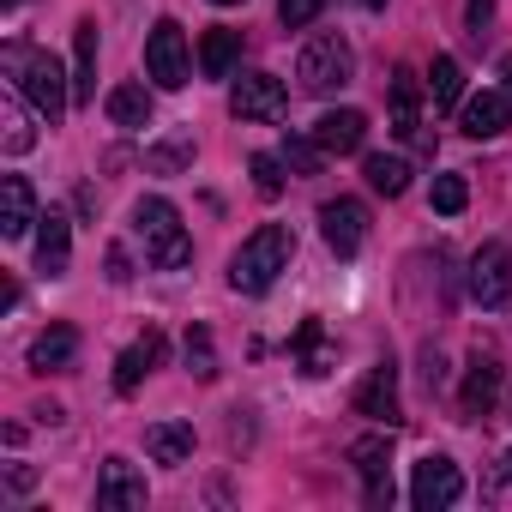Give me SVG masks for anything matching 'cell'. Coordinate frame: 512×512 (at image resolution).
<instances>
[{"instance_id":"15","label":"cell","mask_w":512,"mask_h":512,"mask_svg":"<svg viewBox=\"0 0 512 512\" xmlns=\"http://www.w3.org/2000/svg\"><path fill=\"white\" fill-rule=\"evenodd\" d=\"M386 97H392V133L410 139V145H428V133H422V85H416L410 67L392 73V91Z\"/></svg>"},{"instance_id":"9","label":"cell","mask_w":512,"mask_h":512,"mask_svg":"<svg viewBox=\"0 0 512 512\" xmlns=\"http://www.w3.org/2000/svg\"><path fill=\"white\" fill-rule=\"evenodd\" d=\"M470 296H476L482 308L512 302V253H506L500 241H482V247H476V260H470Z\"/></svg>"},{"instance_id":"13","label":"cell","mask_w":512,"mask_h":512,"mask_svg":"<svg viewBox=\"0 0 512 512\" xmlns=\"http://www.w3.org/2000/svg\"><path fill=\"white\" fill-rule=\"evenodd\" d=\"M31 115H37V103H31V97L7 79V91H0V145H7V157H25V151L37 145Z\"/></svg>"},{"instance_id":"30","label":"cell","mask_w":512,"mask_h":512,"mask_svg":"<svg viewBox=\"0 0 512 512\" xmlns=\"http://www.w3.org/2000/svg\"><path fill=\"white\" fill-rule=\"evenodd\" d=\"M296 350H302L308 374H332V350H326V338H320V320H308V326L296 332Z\"/></svg>"},{"instance_id":"3","label":"cell","mask_w":512,"mask_h":512,"mask_svg":"<svg viewBox=\"0 0 512 512\" xmlns=\"http://www.w3.org/2000/svg\"><path fill=\"white\" fill-rule=\"evenodd\" d=\"M133 235H139L145 260L157 272H181L193 260V235H187V223H181V211L169 199H139L133 205Z\"/></svg>"},{"instance_id":"6","label":"cell","mask_w":512,"mask_h":512,"mask_svg":"<svg viewBox=\"0 0 512 512\" xmlns=\"http://www.w3.org/2000/svg\"><path fill=\"white\" fill-rule=\"evenodd\" d=\"M410 500H416V512H446V506H458V500H464L458 464H452L446 452H428V458L410 470Z\"/></svg>"},{"instance_id":"14","label":"cell","mask_w":512,"mask_h":512,"mask_svg":"<svg viewBox=\"0 0 512 512\" xmlns=\"http://www.w3.org/2000/svg\"><path fill=\"white\" fill-rule=\"evenodd\" d=\"M37 217H43V211H37L31 181H25V175H0V235H7V241H25Z\"/></svg>"},{"instance_id":"37","label":"cell","mask_w":512,"mask_h":512,"mask_svg":"<svg viewBox=\"0 0 512 512\" xmlns=\"http://www.w3.org/2000/svg\"><path fill=\"white\" fill-rule=\"evenodd\" d=\"M500 91H506V97H512V49H506V55H500Z\"/></svg>"},{"instance_id":"16","label":"cell","mask_w":512,"mask_h":512,"mask_svg":"<svg viewBox=\"0 0 512 512\" xmlns=\"http://www.w3.org/2000/svg\"><path fill=\"white\" fill-rule=\"evenodd\" d=\"M506 121H512V97L506 91H476L470 103H458V127L470 139H500Z\"/></svg>"},{"instance_id":"20","label":"cell","mask_w":512,"mask_h":512,"mask_svg":"<svg viewBox=\"0 0 512 512\" xmlns=\"http://www.w3.org/2000/svg\"><path fill=\"white\" fill-rule=\"evenodd\" d=\"M494 398H500V362H494V356H476V362H470V374H464L458 410H464V416H488V410H494Z\"/></svg>"},{"instance_id":"21","label":"cell","mask_w":512,"mask_h":512,"mask_svg":"<svg viewBox=\"0 0 512 512\" xmlns=\"http://www.w3.org/2000/svg\"><path fill=\"white\" fill-rule=\"evenodd\" d=\"M157 362H163V332H145L133 350H121V362H115V392H139V380H145Z\"/></svg>"},{"instance_id":"18","label":"cell","mask_w":512,"mask_h":512,"mask_svg":"<svg viewBox=\"0 0 512 512\" xmlns=\"http://www.w3.org/2000/svg\"><path fill=\"white\" fill-rule=\"evenodd\" d=\"M37 266L49 278H67V266H73V223L61 211H43L37 217Z\"/></svg>"},{"instance_id":"11","label":"cell","mask_w":512,"mask_h":512,"mask_svg":"<svg viewBox=\"0 0 512 512\" xmlns=\"http://www.w3.org/2000/svg\"><path fill=\"white\" fill-rule=\"evenodd\" d=\"M356 416H374V422H398L404 410H398V368L392 362H374L368 374H362V386H356Z\"/></svg>"},{"instance_id":"36","label":"cell","mask_w":512,"mask_h":512,"mask_svg":"<svg viewBox=\"0 0 512 512\" xmlns=\"http://www.w3.org/2000/svg\"><path fill=\"white\" fill-rule=\"evenodd\" d=\"M109 278H115V284H127V278H133V272H127V253H121V247H109Z\"/></svg>"},{"instance_id":"40","label":"cell","mask_w":512,"mask_h":512,"mask_svg":"<svg viewBox=\"0 0 512 512\" xmlns=\"http://www.w3.org/2000/svg\"><path fill=\"white\" fill-rule=\"evenodd\" d=\"M211 7H241V0H211Z\"/></svg>"},{"instance_id":"31","label":"cell","mask_w":512,"mask_h":512,"mask_svg":"<svg viewBox=\"0 0 512 512\" xmlns=\"http://www.w3.org/2000/svg\"><path fill=\"white\" fill-rule=\"evenodd\" d=\"M464 205H470L464 175H434V211H440V217H458Z\"/></svg>"},{"instance_id":"8","label":"cell","mask_w":512,"mask_h":512,"mask_svg":"<svg viewBox=\"0 0 512 512\" xmlns=\"http://www.w3.org/2000/svg\"><path fill=\"white\" fill-rule=\"evenodd\" d=\"M320 235L338 260H356L362 241H368V205L362 199H326L320 205Z\"/></svg>"},{"instance_id":"1","label":"cell","mask_w":512,"mask_h":512,"mask_svg":"<svg viewBox=\"0 0 512 512\" xmlns=\"http://www.w3.org/2000/svg\"><path fill=\"white\" fill-rule=\"evenodd\" d=\"M7 79L37 103V115L55 127L67 109H73V73L49 55V49H31V43H13L7 49Z\"/></svg>"},{"instance_id":"22","label":"cell","mask_w":512,"mask_h":512,"mask_svg":"<svg viewBox=\"0 0 512 512\" xmlns=\"http://www.w3.org/2000/svg\"><path fill=\"white\" fill-rule=\"evenodd\" d=\"M235 55H241V31H223L217 25V31L199 37V73L205 79H229L235 73Z\"/></svg>"},{"instance_id":"25","label":"cell","mask_w":512,"mask_h":512,"mask_svg":"<svg viewBox=\"0 0 512 512\" xmlns=\"http://www.w3.org/2000/svg\"><path fill=\"white\" fill-rule=\"evenodd\" d=\"M73 350H79V332H73V326H49V332L31 344V368H37V374H55V368L73 362Z\"/></svg>"},{"instance_id":"17","label":"cell","mask_w":512,"mask_h":512,"mask_svg":"<svg viewBox=\"0 0 512 512\" xmlns=\"http://www.w3.org/2000/svg\"><path fill=\"white\" fill-rule=\"evenodd\" d=\"M314 139H320L326 157H350V151H362V139H368V115H362V109H326V115L314 121Z\"/></svg>"},{"instance_id":"7","label":"cell","mask_w":512,"mask_h":512,"mask_svg":"<svg viewBox=\"0 0 512 512\" xmlns=\"http://www.w3.org/2000/svg\"><path fill=\"white\" fill-rule=\"evenodd\" d=\"M229 109H235V121H284L290 91H284V79H272V73H241L235 91H229Z\"/></svg>"},{"instance_id":"4","label":"cell","mask_w":512,"mask_h":512,"mask_svg":"<svg viewBox=\"0 0 512 512\" xmlns=\"http://www.w3.org/2000/svg\"><path fill=\"white\" fill-rule=\"evenodd\" d=\"M296 79H302V91L332 97V91H344V85L356 79V49H350L338 31H320V37H308V49H302V61H296Z\"/></svg>"},{"instance_id":"29","label":"cell","mask_w":512,"mask_h":512,"mask_svg":"<svg viewBox=\"0 0 512 512\" xmlns=\"http://www.w3.org/2000/svg\"><path fill=\"white\" fill-rule=\"evenodd\" d=\"M284 169H296V175H320V163H326V151H320V139L308 133V139H284Z\"/></svg>"},{"instance_id":"28","label":"cell","mask_w":512,"mask_h":512,"mask_svg":"<svg viewBox=\"0 0 512 512\" xmlns=\"http://www.w3.org/2000/svg\"><path fill=\"white\" fill-rule=\"evenodd\" d=\"M145 163H151L157 175H175V169H187V163H193V139H187V133H175V139L151 145V151H145Z\"/></svg>"},{"instance_id":"34","label":"cell","mask_w":512,"mask_h":512,"mask_svg":"<svg viewBox=\"0 0 512 512\" xmlns=\"http://www.w3.org/2000/svg\"><path fill=\"white\" fill-rule=\"evenodd\" d=\"M326 13V0H278V19L290 25V31H302V25H314Z\"/></svg>"},{"instance_id":"19","label":"cell","mask_w":512,"mask_h":512,"mask_svg":"<svg viewBox=\"0 0 512 512\" xmlns=\"http://www.w3.org/2000/svg\"><path fill=\"white\" fill-rule=\"evenodd\" d=\"M73 103H97V19L73 25Z\"/></svg>"},{"instance_id":"35","label":"cell","mask_w":512,"mask_h":512,"mask_svg":"<svg viewBox=\"0 0 512 512\" xmlns=\"http://www.w3.org/2000/svg\"><path fill=\"white\" fill-rule=\"evenodd\" d=\"M488 19H494V0H464V25H470V37H482Z\"/></svg>"},{"instance_id":"38","label":"cell","mask_w":512,"mask_h":512,"mask_svg":"<svg viewBox=\"0 0 512 512\" xmlns=\"http://www.w3.org/2000/svg\"><path fill=\"white\" fill-rule=\"evenodd\" d=\"M356 7H368V13H380V7H386V0H356Z\"/></svg>"},{"instance_id":"33","label":"cell","mask_w":512,"mask_h":512,"mask_svg":"<svg viewBox=\"0 0 512 512\" xmlns=\"http://www.w3.org/2000/svg\"><path fill=\"white\" fill-rule=\"evenodd\" d=\"M187 368H193L199 380H211V374H217V356H211V332H205V326H193V332H187Z\"/></svg>"},{"instance_id":"26","label":"cell","mask_w":512,"mask_h":512,"mask_svg":"<svg viewBox=\"0 0 512 512\" xmlns=\"http://www.w3.org/2000/svg\"><path fill=\"white\" fill-rule=\"evenodd\" d=\"M362 175H368V187L386 193V199H398V193L410 187V163H404V157H386V151H374V157L362 163Z\"/></svg>"},{"instance_id":"5","label":"cell","mask_w":512,"mask_h":512,"mask_svg":"<svg viewBox=\"0 0 512 512\" xmlns=\"http://www.w3.org/2000/svg\"><path fill=\"white\" fill-rule=\"evenodd\" d=\"M145 73L163 85V91H181L193 79V55H187V31L175 19H157L151 37H145Z\"/></svg>"},{"instance_id":"12","label":"cell","mask_w":512,"mask_h":512,"mask_svg":"<svg viewBox=\"0 0 512 512\" xmlns=\"http://www.w3.org/2000/svg\"><path fill=\"white\" fill-rule=\"evenodd\" d=\"M145 500H151L145 476H139L127 458H109V464H103V476H97V506H109V512H139Z\"/></svg>"},{"instance_id":"2","label":"cell","mask_w":512,"mask_h":512,"mask_svg":"<svg viewBox=\"0 0 512 512\" xmlns=\"http://www.w3.org/2000/svg\"><path fill=\"white\" fill-rule=\"evenodd\" d=\"M290 253H296V235L284 223H260V229L241 241V253L229 260V290L266 296L278 284V272H290Z\"/></svg>"},{"instance_id":"24","label":"cell","mask_w":512,"mask_h":512,"mask_svg":"<svg viewBox=\"0 0 512 512\" xmlns=\"http://www.w3.org/2000/svg\"><path fill=\"white\" fill-rule=\"evenodd\" d=\"M145 452L157 464H187L193 458V428L187 422H151L145 428Z\"/></svg>"},{"instance_id":"10","label":"cell","mask_w":512,"mask_h":512,"mask_svg":"<svg viewBox=\"0 0 512 512\" xmlns=\"http://www.w3.org/2000/svg\"><path fill=\"white\" fill-rule=\"evenodd\" d=\"M350 464H356V476H362V488H368V506H386L392 500V440L386 434H362V440H350Z\"/></svg>"},{"instance_id":"39","label":"cell","mask_w":512,"mask_h":512,"mask_svg":"<svg viewBox=\"0 0 512 512\" xmlns=\"http://www.w3.org/2000/svg\"><path fill=\"white\" fill-rule=\"evenodd\" d=\"M500 464H506V482H512V452H506V458H500Z\"/></svg>"},{"instance_id":"23","label":"cell","mask_w":512,"mask_h":512,"mask_svg":"<svg viewBox=\"0 0 512 512\" xmlns=\"http://www.w3.org/2000/svg\"><path fill=\"white\" fill-rule=\"evenodd\" d=\"M103 109H109V121H115L121 133H139V127H151V91H145V85H115Z\"/></svg>"},{"instance_id":"32","label":"cell","mask_w":512,"mask_h":512,"mask_svg":"<svg viewBox=\"0 0 512 512\" xmlns=\"http://www.w3.org/2000/svg\"><path fill=\"white\" fill-rule=\"evenodd\" d=\"M247 169H253V187H260L266 199H278V193H284V157H272V151H260V157H253V163H247Z\"/></svg>"},{"instance_id":"27","label":"cell","mask_w":512,"mask_h":512,"mask_svg":"<svg viewBox=\"0 0 512 512\" xmlns=\"http://www.w3.org/2000/svg\"><path fill=\"white\" fill-rule=\"evenodd\" d=\"M428 91H434V109H458L464 103V67L452 55H440L434 73H428Z\"/></svg>"}]
</instances>
